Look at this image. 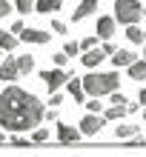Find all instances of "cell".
Returning a JSON list of instances; mask_svg holds the SVG:
<instances>
[{
    "label": "cell",
    "instance_id": "obj_35",
    "mask_svg": "<svg viewBox=\"0 0 146 157\" xmlns=\"http://www.w3.org/2000/svg\"><path fill=\"white\" fill-rule=\"evenodd\" d=\"M143 60H146V46H143Z\"/></svg>",
    "mask_w": 146,
    "mask_h": 157
},
{
    "label": "cell",
    "instance_id": "obj_2",
    "mask_svg": "<svg viewBox=\"0 0 146 157\" xmlns=\"http://www.w3.org/2000/svg\"><path fill=\"white\" fill-rule=\"evenodd\" d=\"M83 86H86V94H89V97L112 94V91H117V86H120L117 69H115V71H92V75L83 77Z\"/></svg>",
    "mask_w": 146,
    "mask_h": 157
},
{
    "label": "cell",
    "instance_id": "obj_26",
    "mask_svg": "<svg viewBox=\"0 0 146 157\" xmlns=\"http://www.w3.org/2000/svg\"><path fill=\"white\" fill-rule=\"evenodd\" d=\"M86 109H89V112H103V103H97V97H92V100H89V103H83Z\"/></svg>",
    "mask_w": 146,
    "mask_h": 157
},
{
    "label": "cell",
    "instance_id": "obj_33",
    "mask_svg": "<svg viewBox=\"0 0 146 157\" xmlns=\"http://www.w3.org/2000/svg\"><path fill=\"white\" fill-rule=\"evenodd\" d=\"M9 140H12V143H14V146H23V143H26V137H23V134H20V132H14V134H12V137H9Z\"/></svg>",
    "mask_w": 146,
    "mask_h": 157
},
{
    "label": "cell",
    "instance_id": "obj_22",
    "mask_svg": "<svg viewBox=\"0 0 146 157\" xmlns=\"http://www.w3.org/2000/svg\"><path fill=\"white\" fill-rule=\"evenodd\" d=\"M32 140L34 143H46L49 140V128H34V132H32Z\"/></svg>",
    "mask_w": 146,
    "mask_h": 157
},
{
    "label": "cell",
    "instance_id": "obj_27",
    "mask_svg": "<svg viewBox=\"0 0 146 157\" xmlns=\"http://www.w3.org/2000/svg\"><path fill=\"white\" fill-rule=\"evenodd\" d=\"M95 37H97V34H95ZM95 37H92V34H89V37H83V40H80V49H95Z\"/></svg>",
    "mask_w": 146,
    "mask_h": 157
},
{
    "label": "cell",
    "instance_id": "obj_34",
    "mask_svg": "<svg viewBox=\"0 0 146 157\" xmlns=\"http://www.w3.org/2000/svg\"><path fill=\"white\" fill-rule=\"evenodd\" d=\"M138 100H140V103L146 106V89H140V91H138Z\"/></svg>",
    "mask_w": 146,
    "mask_h": 157
},
{
    "label": "cell",
    "instance_id": "obj_4",
    "mask_svg": "<svg viewBox=\"0 0 146 157\" xmlns=\"http://www.w3.org/2000/svg\"><path fill=\"white\" fill-rule=\"evenodd\" d=\"M69 77H72V75H69V71L63 69V66L52 69V71H49V69H46V71H40V80L46 83V89H49V91H57L63 83H69Z\"/></svg>",
    "mask_w": 146,
    "mask_h": 157
},
{
    "label": "cell",
    "instance_id": "obj_12",
    "mask_svg": "<svg viewBox=\"0 0 146 157\" xmlns=\"http://www.w3.org/2000/svg\"><path fill=\"white\" fill-rule=\"evenodd\" d=\"M95 34H97L100 40H112V37H115V17H100Z\"/></svg>",
    "mask_w": 146,
    "mask_h": 157
},
{
    "label": "cell",
    "instance_id": "obj_31",
    "mask_svg": "<svg viewBox=\"0 0 146 157\" xmlns=\"http://www.w3.org/2000/svg\"><path fill=\"white\" fill-rule=\"evenodd\" d=\"M23 29H26V23H23V20H14V23H12V32L17 34V37L23 34Z\"/></svg>",
    "mask_w": 146,
    "mask_h": 157
},
{
    "label": "cell",
    "instance_id": "obj_20",
    "mask_svg": "<svg viewBox=\"0 0 146 157\" xmlns=\"http://www.w3.org/2000/svg\"><path fill=\"white\" fill-rule=\"evenodd\" d=\"M34 3H37V0H14V9L20 14H32L34 12Z\"/></svg>",
    "mask_w": 146,
    "mask_h": 157
},
{
    "label": "cell",
    "instance_id": "obj_10",
    "mask_svg": "<svg viewBox=\"0 0 146 157\" xmlns=\"http://www.w3.org/2000/svg\"><path fill=\"white\" fill-rule=\"evenodd\" d=\"M66 86H69V94H72L75 103H86V86H83V80H77L75 75H72Z\"/></svg>",
    "mask_w": 146,
    "mask_h": 157
},
{
    "label": "cell",
    "instance_id": "obj_30",
    "mask_svg": "<svg viewBox=\"0 0 146 157\" xmlns=\"http://www.w3.org/2000/svg\"><path fill=\"white\" fill-rule=\"evenodd\" d=\"M63 103V94L60 91H52V97H49V106H60Z\"/></svg>",
    "mask_w": 146,
    "mask_h": 157
},
{
    "label": "cell",
    "instance_id": "obj_9",
    "mask_svg": "<svg viewBox=\"0 0 146 157\" xmlns=\"http://www.w3.org/2000/svg\"><path fill=\"white\" fill-rule=\"evenodd\" d=\"M109 60H112L115 69H126V66H132V63L138 60V54H135V52H126V49H117Z\"/></svg>",
    "mask_w": 146,
    "mask_h": 157
},
{
    "label": "cell",
    "instance_id": "obj_8",
    "mask_svg": "<svg viewBox=\"0 0 146 157\" xmlns=\"http://www.w3.org/2000/svg\"><path fill=\"white\" fill-rule=\"evenodd\" d=\"M106 57H109V54H106L103 49H86L80 60H83V66H86V69H97V66H100V63H103Z\"/></svg>",
    "mask_w": 146,
    "mask_h": 157
},
{
    "label": "cell",
    "instance_id": "obj_14",
    "mask_svg": "<svg viewBox=\"0 0 146 157\" xmlns=\"http://www.w3.org/2000/svg\"><path fill=\"white\" fill-rule=\"evenodd\" d=\"M126 71H129V77L132 80H146V60H135L132 66H126Z\"/></svg>",
    "mask_w": 146,
    "mask_h": 157
},
{
    "label": "cell",
    "instance_id": "obj_7",
    "mask_svg": "<svg viewBox=\"0 0 146 157\" xmlns=\"http://www.w3.org/2000/svg\"><path fill=\"white\" fill-rule=\"evenodd\" d=\"M23 71H20V63H17V57H6L3 66H0V80H17Z\"/></svg>",
    "mask_w": 146,
    "mask_h": 157
},
{
    "label": "cell",
    "instance_id": "obj_16",
    "mask_svg": "<svg viewBox=\"0 0 146 157\" xmlns=\"http://www.w3.org/2000/svg\"><path fill=\"white\" fill-rule=\"evenodd\" d=\"M135 134H140V126H115V137L117 140H132Z\"/></svg>",
    "mask_w": 146,
    "mask_h": 157
},
{
    "label": "cell",
    "instance_id": "obj_38",
    "mask_svg": "<svg viewBox=\"0 0 146 157\" xmlns=\"http://www.w3.org/2000/svg\"><path fill=\"white\" fill-rule=\"evenodd\" d=\"M143 117H146V109H143Z\"/></svg>",
    "mask_w": 146,
    "mask_h": 157
},
{
    "label": "cell",
    "instance_id": "obj_3",
    "mask_svg": "<svg viewBox=\"0 0 146 157\" xmlns=\"http://www.w3.org/2000/svg\"><path fill=\"white\" fill-rule=\"evenodd\" d=\"M140 14H143V9H140L138 0H115V20L117 23L132 26V23L140 20Z\"/></svg>",
    "mask_w": 146,
    "mask_h": 157
},
{
    "label": "cell",
    "instance_id": "obj_15",
    "mask_svg": "<svg viewBox=\"0 0 146 157\" xmlns=\"http://www.w3.org/2000/svg\"><path fill=\"white\" fill-rule=\"evenodd\" d=\"M60 9V0H37L34 3V12L37 14H52V12H57Z\"/></svg>",
    "mask_w": 146,
    "mask_h": 157
},
{
    "label": "cell",
    "instance_id": "obj_6",
    "mask_svg": "<svg viewBox=\"0 0 146 157\" xmlns=\"http://www.w3.org/2000/svg\"><path fill=\"white\" fill-rule=\"evenodd\" d=\"M97 3H100V0H80L77 9L72 12V23H80V20H86L89 14H95L97 12Z\"/></svg>",
    "mask_w": 146,
    "mask_h": 157
},
{
    "label": "cell",
    "instance_id": "obj_29",
    "mask_svg": "<svg viewBox=\"0 0 146 157\" xmlns=\"http://www.w3.org/2000/svg\"><path fill=\"white\" fill-rule=\"evenodd\" d=\"M9 12H12V3H9V0H0V20H3Z\"/></svg>",
    "mask_w": 146,
    "mask_h": 157
},
{
    "label": "cell",
    "instance_id": "obj_21",
    "mask_svg": "<svg viewBox=\"0 0 146 157\" xmlns=\"http://www.w3.org/2000/svg\"><path fill=\"white\" fill-rule=\"evenodd\" d=\"M17 63H20V71H23V75L34 71V57H32V54H23V57H17Z\"/></svg>",
    "mask_w": 146,
    "mask_h": 157
},
{
    "label": "cell",
    "instance_id": "obj_13",
    "mask_svg": "<svg viewBox=\"0 0 146 157\" xmlns=\"http://www.w3.org/2000/svg\"><path fill=\"white\" fill-rule=\"evenodd\" d=\"M57 137H60V143H75V140H80V137H83V132L60 123V126H57Z\"/></svg>",
    "mask_w": 146,
    "mask_h": 157
},
{
    "label": "cell",
    "instance_id": "obj_17",
    "mask_svg": "<svg viewBox=\"0 0 146 157\" xmlns=\"http://www.w3.org/2000/svg\"><path fill=\"white\" fill-rule=\"evenodd\" d=\"M0 49H3V52H14V49H17L14 32H0Z\"/></svg>",
    "mask_w": 146,
    "mask_h": 157
},
{
    "label": "cell",
    "instance_id": "obj_1",
    "mask_svg": "<svg viewBox=\"0 0 146 157\" xmlns=\"http://www.w3.org/2000/svg\"><path fill=\"white\" fill-rule=\"evenodd\" d=\"M46 117V109L34 94L23 91L20 86H9L0 94V126L12 128V132H29V128L40 126Z\"/></svg>",
    "mask_w": 146,
    "mask_h": 157
},
{
    "label": "cell",
    "instance_id": "obj_11",
    "mask_svg": "<svg viewBox=\"0 0 146 157\" xmlns=\"http://www.w3.org/2000/svg\"><path fill=\"white\" fill-rule=\"evenodd\" d=\"M49 37H52V34L43 32V29H23V34H20V40H26V43H37V46L49 43Z\"/></svg>",
    "mask_w": 146,
    "mask_h": 157
},
{
    "label": "cell",
    "instance_id": "obj_28",
    "mask_svg": "<svg viewBox=\"0 0 146 157\" xmlns=\"http://www.w3.org/2000/svg\"><path fill=\"white\" fill-rule=\"evenodd\" d=\"M52 32H57V34H66V23H63V20H52Z\"/></svg>",
    "mask_w": 146,
    "mask_h": 157
},
{
    "label": "cell",
    "instance_id": "obj_23",
    "mask_svg": "<svg viewBox=\"0 0 146 157\" xmlns=\"http://www.w3.org/2000/svg\"><path fill=\"white\" fill-rule=\"evenodd\" d=\"M63 52H66L69 57H75V54H77V52H83V49H80V43H75V40H66V46H63Z\"/></svg>",
    "mask_w": 146,
    "mask_h": 157
},
{
    "label": "cell",
    "instance_id": "obj_18",
    "mask_svg": "<svg viewBox=\"0 0 146 157\" xmlns=\"http://www.w3.org/2000/svg\"><path fill=\"white\" fill-rule=\"evenodd\" d=\"M126 37H129V43H135V46H140V43L146 40V32H140L138 26L132 23V26H126Z\"/></svg>",
    "mask_w": 146,
    "mask_h": 157
},
{
    "label": "cell",
    "instance_id": "obj_25",
    "mask_svg": "<svg viewBox=\"0 0 146 157\" xmlns=\"http://www.w3.org/2000/svg\"><path fill=\"white\" fill-rule=\"evenodd\" d=\"M52 60H54V66H66V63H69V54H66V52H57Z\"/></svg>",
    "mask_w": 146,
    "mask_h": 157
},
{
    "label": "cell",
    "instance_id": "obj_19",
    "mask_svg": "<svg viewBox=\"0 0 146 157\" xmlns=\"http://www.w3.org/2000/svg\"><path fill=\"white\" fill-rule=\"evenodd\" d=\"M123 114H129V109H126V106H109L106 112H103L106 120H120Z\"/></svg>",
    "mask_w": 146,
    "mask_h": 157
},
{
    "label": "cell",
    "instance_id": "obj_37",
    "mask_svg": "<svg viewBox=\"0 0 146 157\" xmlns=\"http://www.w3.org/2000/svg\"><path fill=\"white\" fill-rule=\"evenodd\" d=\"M143 17H146V9H143Z\"/></svg>",
    "mask_w": 146,
    "mask_h": 157
},
{
    "label": "cell",
    "instance_id": "obj_5",
    "mask_svg": "<svg viewBox=\"0 0 146 157\" xmlns=\"http://www.w3.org/2000/svg\"><path fill=\"white\" fill-rule=\"evenodd\" d=\"M106 123H109L106 117H100L97 112H89L83 120H80V132H83L86 137H95V134H97V132H100V128H103Z\"/></svg>",
    "mask_w": 146,
    "mask_h": 157
},
{
    "label": "cell",
    "instance_id": "obj_36",
    "mask_svg": "<svg viewBox=\"0 0 146 157\" xmlns=\"http://www.w3.org/2000/svg\"><path fill=\"white\" fill-rule=\"evenodd\" d=\"M0 57H3V49H0Z\"/></svg>",
    "mask_w": 146,
    "mask_h": 157
},
{
    "label": "cell",
    "instance_id": "obj_32",
    "mask_svg": "<svg viewBox=\"0 0 146 157\" xmlns=\"http://www.w3.org/2000/svg\"><path fill=\"white\" fill-rule=\"evenodd\" d=\"M100 49H103V52L109 54V57H112V54L117 52V49H115V46H112V40H103V46H100Z\"/></svg>",
    "mask_w": 146,
    "mask_h": 157
},
{
    "label": "cell",
    "instance_id": "obj_24",
    "mask_svg": "<svg viewBox=\"0 0 146 157\" xmlns=\"http://www.w3.org/2000/svg\"><path fill=\"white\" fill-rule=\"evenodd\" d=\"M109 103H112V106H126L129 100H126L120 91H112V94H109Z\"/></svg>",
    "mask_w": 146,
    "mask_h": 157
}]
</instances>
